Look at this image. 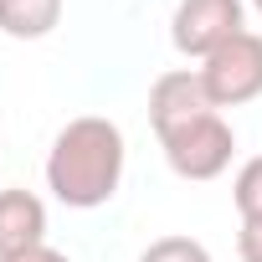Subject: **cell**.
Instances as JSON below:
<instances>
[{"instance_id": "obj_1", "label": "cell", "mask_w": 262, "mask_h": 262, "mask_svg": "<svg viewBox=\"0 0 262 262\" xmlns=\"http://www.w3.org/2000/svg\"><path fill=\"white\" fill-rule=\"evenodd\" d=\"M123 128L113 118H98V113H82L72 118L62 134L52 139V155H47V190L72 206V211H98L118 195V180H123Z\"/></svg>"}, {"instance_id": "obj_2", "label": "cell", "mask_w": 262, "mask_h": 262, "mask_svg": "<svg viewBox=\"0 0 262 262\" xmlns=\"http://www.w3.org/2000/svg\"><path fill=\"white\" fill-rule=\"evenodd\" d=\"M160 149H165V160H170V170L180 180H216L231 165V155H236V134H231V123L216 108H206V113L165 128Z\"/></svg>"}, {"instance_id": "obj_3", "label": "cell", "mask_w": 262, "mask_h": 262, "mask_svg": "<svg viewBox=\"0 0 262 262\" xmlns=\"http://www.w3.org/2000/svg\"><path fill=\"white\" fill-rule=\"evenodd\" d=\"M201 88L211 98V108H242L252 98H262V36L257 31H242L231 36L221 52H211L201 67Z\"/></svg>"}, {"instance_id": "obj_4", "label": "cell", "mask_w": 262, "mask_h": 262, "mask_svg": "<svg viewBox=\"0 0 262 262\" xmlns=\"http://www.w3.org/2000/svg\"><path fill=\"white\" fill-rule=\"evenodd\" d=\"M247 31V11L242 0H180L175 6V21H170V41L180 57H211L221 52L231 36Z\"/></svg>"}, {"instance_id": "obj_5", "label": "cell", "mask_w": 262, "mask_h": 262, "mask_svg": "<svg viewBox=\"0 0 262 262\" xmlns=\"http://www.w3.org/2000/svg\"><path fill=\"white\" fill-rule=\"evenodd\" d=\"M206 108H211V98L201 88V72H190V67H175V72L155 77V88H149V123H155V134H165V128H175V123H185V118H195Z\"/></svg>"}, {"instance_id": "obj_6", "label": "cell", "mask_w": 262, "mask_h": 262, "mask_svg": "<svg viewBox=\"0 0 262 262\" xmlns=\"http://www.w3.org/2000/svg\"><path fill=\"white\" fill-rule=\"evenodd\" d=\"M47 242V206L31 190H0V257Z\"/></svg>"}, {"instance_id": "obj_7", "label": "cell", "mask_w": 262, "mask_h": 262, "mask_svg": "<svg viewBox=\"0 0 262 262\" xmlns=\"http://www.w3.org/2000/svg\"><path fill=\"white\" fill-rule=\"evenodd\" d=\"M62 21V0H0V31L16 41H36L57 31Z\"/></svg>"}, {"instance_id": "obj_8", "label": "cell", "mask_w": 262, "mask_h": 262, "mask_svg": "<svg viewBox=\"0 0 262 262\" xmlns=\"http://www.w3.org/2000/svg\"><path fill=\"white\" fill-rule=\"evenodd\" d=\"M231 201H236V216H242V221H262V155H252V160L236 170Z\"/></svg>"}, {"instance_id": "obj_9", "label": "cell", "mask_w": 262, "mask_h": 262, "mask_svg": "<svg viewBox=\"0 0 262 262\" xmlns=\"http://www.w3.org/2000/svg\"><path fill=\"white\" fill-rule=\"evenodd\" d=\"M139 262H211V252H206V242H195V236H160V242L144 247Z\"/></svg>"}, {"instance_id": "obj_10", "label": "cell", "mask_w": 262, "mask_h": 262, "mask_svg": "<svg viewBox=\"0 0 262 262\" xmlns=\"http://www.w3.org/2000/svg\"><path fill=\"white\" fill-rule=\"evenodd\" d=\"M236 257H242V262H262V221H242V231H236Z\"/></svg>"}, {"instance_id": "obj_11", "label": "cell", "mask_w": 262, "mask_h": 262, "mask_svg": "<svg viewBox=\"0 0 262 262\" xmlns=\"http://www.w3.org/2000/svg\"><path fill=\"white\" fill-rule=\"evenodd\" d=\"M0 262H72V257H67V252H57V247H47V242H36V247L11 252V257H0Z\"/></svg>"}, {"instance_id": "obj_12", "label": "cell", "mask_w": 262, "mask_h": 262, "mask_svg": "<svg viewBox=\"0 0 262 262\" xmlns=\"http://www.w3.org/2000/svg\"><path fill=\"white\" fill-rule=\"evenodd\" d=\"M252 6H257V16H262V0H252Z\"/></svg>"}]
</instances>
